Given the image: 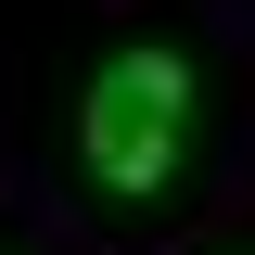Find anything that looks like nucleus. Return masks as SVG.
<instances>
[{"label":"nucleus","instance_id":"1","mask_svg":"<svg viewBox=\"0 0 255 255\" xmlns=\"http://www.w3.org/2000/svg\"><path fill=\"white\" fill-rule=\"evenodd\" d=\"M179 140H191V77L179 51H115L77 102V153H90L102 191H166L179 179Z\"/></svg>","mask_w":255,"mask_h":255}]
</instances>
